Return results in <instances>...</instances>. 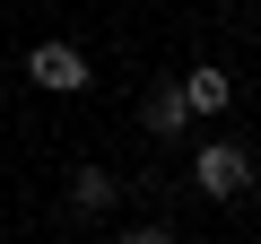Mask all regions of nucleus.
<instances>
[{
	"mask_svg": "<svg viewBox=\"0 0 261 244\" xmlns=\"http://www.w3.org/2000/svg\"><path fill=\"white\" fill-rule=\"evenodd\" d=\"M27 79L53 87V96H79V87H87V53H79V44H35V53H27Z\"/></svg>",
	"mask_w": 261,
	"mask_h": 244,
	"instance_id": "obj_1",
	"label": "nucleus"
},
{
	"mask_svg": "<svg viewBox=\"0 0 261 244\" xmlns=\"http://www.w3.org/2000/svg\"><path fill=\"white\" fill-rule=\"evenodd\" d=\"M192 183H200L209 201H235V192L252 183V157H244V149H200V166H192Z\"/></svg>",
	"mask_w": 261,
	"mask_h": 244,
	"instance_id": "obj_2",
	"label": "nucleus"
},
{
	"mask_svg": "<svg viewBox=\"0 0 261 244\" xmlns=\"http://www.w3.org/2000/svg\"><path fill=\"white\" fill-rule=\"evenodd\" d=\"M140 122H148V131H157V140H174V131H183V122H192V105H183V87H157Z\"/></svg>",
	"mask_w": 261,
	"mask_h": 244,
	"instance_id": "obj_3",
	"label": "nucleus"
},
{
	"mask_svg": "<svg viewBox=\"0 0 261 244\" xmlns=\"http://www.w3.org/2000/svg\"><path fill=\"white\" fill-rule=\"evenodd\" d=\"M70 209H87V218L113 209V175H105V166H79V175H70Z\"/></svg>",
	"mask_w": 261,
	"mask_h": 244,
	"instance_id": "obj_4",
	"label": "nucleus"
},
{
	"mask_svg": "<svg viewBox=\"0 0 261 244\" xmlns=\"http://www.w3.org/2000/svg\"><path fill=\"white\" fill-rule=\"evenodd\" d=\"M183 105H192V113H218V105H226V70H192V79H183Z\"/></svg>",
	"mask_w": 261,
	"mask_h": 244,
	"instance_id": "obj_5",
	"label": "nucleus"
},
{
	"mask_svg": "<svg viewBox=\"0 0 261 244\" xmlns=\"http://www.w3.org/2000/svg\"><path fill=\"white\" fill-rule=\"evenodd\" d=\"M122 244H174V235H166V227H130Z\"/></svg>",
	"mask_w": 261,
	"mask_h": 244,
	"instance_id": "obj_6",
	"label": "nucleus"
}]
</instances>
